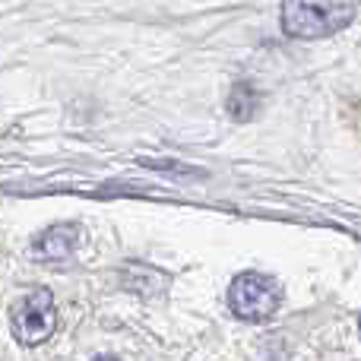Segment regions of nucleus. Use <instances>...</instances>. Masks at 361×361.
Instances as JSON below:
<instances>
[{
    "instance_id": "nucleus-4",
    "label": "nucleus",
    "mask_w": 361,
    "mask_h": 361,
    "mask_svg": "<svg viewBox=\"0 0 361 361\" xmlns=\"http://www.w3.org/2000/svg\"><path fill=\"white\" fill-rule=\"evenodd\" d=\"M76 241H80L76 225H51L32 241V250H35L38 260H67L76 250Z\"/></svg>"
},
{
    "instance_id": "nucleus-6",
    "label": "nucleus",
    "mask_w": 361,
    "mask_h": 361,
    "mask_svg": "<svg viewBox=\"0 0 361 361\" xmlns=\"http://www.w3.org/2000/svg\"><path fill=\"white\" fill-rule=\"evenodd\" d=\"M92 361H118V358H111V355H99V358H92Z\"/></svg>"
},
{
    "instance_id": "nucleus-3",
    "label": "nucleus",
    "mask_w": 361,
    "mask_h": 361,
    "mask_svg": "<svg viewBox=\"0 0 361 361\" xmlns=\"http://www.w3.org/2000/svg\"><path fill=\"white\" fill-rule=\"evenodd\" d=\"M13 336L23 345H38L54 333L57 326V311H54V295L48 288H35L25 298L13 305Z\"/></svg>"
},
{
    "instance_id": "nucleus-2",
    "label": "nucleus",
    "mask_w": 361,
    "mask_h": 361,
    "mask_svg": "<svg viewBox=\"0 0 361 361\" xmlns=\"http://www.w3.org/2000/svg\"><path fill=\"white\" fill-rule=\"evenodd\" d=\"M282 288L263 273H241L228 286V305L241 320H267L279 307Z\"/></svg>"
},
{
    "instance_id": "nucleus-1",
    "label": "nucleus",
    "mask_w": 361,
    "mask_h": 361,
    "mask_svg": "<svg viewBox=\"0 0 361 361\" xmlns=\"http://www.w3.org/2000/svg\"><path fill=\"white\" fill-rule=\"evenodd\" d=\"M355 19L352 4H286L282 29L295 38H326Z\"/></svg>"
},
{
    "instance_id": "nucleus-5",
    "label": "nucleus",
    "mask_w": 361,
    "mask_h": 361,
    "mask_svg": "<svg viewBox=\"0 0 361 361\" xmlns=\"http://www.w3.org/2000/svg\"><path fill=\"white\" fill-rule=\"evenodd\" d=\"M257 105H260V95L254 92L250 82H238L228 95V114L235 121H250L257 114Z\"/></svg>"
}]
</instances>
